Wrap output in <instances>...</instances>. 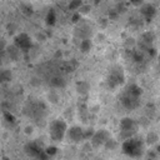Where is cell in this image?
Masks as SVG:
<instances>
[{
	"mask_svg": "<svg viewBox=\"0 0 160 160\" xmlns=\"http://www.w3.org/2000/svg\"><path fill=\"white\" fill-rule=\"evenodd\" d=\"M140 12L142 14V16H144V19H145L146 21H151L152 18H154L155 14H156V9H155V6H154L152 4L146 2V4H142V5H141Z\"/></svg>",
	"mask_w": 160,
	"mask_h": 160,
	"instance_id": "cell-10",
	"label": "cell"
},
{
	"mask_svg": "<svg viewBox=\"0 0 160 160\" xmlns=\"http://www.w3.org/2000/svg\"><path fill=\"white\" fill-rule=\"evenodd\" d=\"M44 150H45V154L50 158V156H52L54 154H56V150H58V149L54 148V146H49V148H46V149H44Z\"/></svg>",
	"mask_w": 160,
	"mask_h": 160,
	"instance_id": "cell-20",
	"label": "cell"
},
{
	"mask_svg": "<svg viewBox=\"0 0 160 160\" xmlns=\"http://www.w3.org/2000/svg\"><path fill=\"white\" fill-rule=\"evenodd\" d=\"M159 60H160V58H159Z\"/></svg>",
	"mask_w": 160,
	"mask_h": 160,
	"instance_id": "cell-24",
	"label": "cell"
},
{
	"mask_svg": "<svg viewBox=\"0 0 160 160\" xmlns=\"http://www.w3.org/2000/svg\"><path fill=\"white\" fill-rule=\"evenodd\" d=\"M11 78H12V75L9 69H0V84L10 81Z\"/></svg>",
	"mask_w": 160,
	"mask_h": 160,
	"instance_id": "cell-13",
	"label": "cell"
},
{
	"mask_svg": "<svg viewBox=\"0 0 160 160\" xmlns=\"http://www.w3.org/2000/svg\"><path fill=\"white\" fill-rule=\"evenodd\" d=\"M66 134H68V138L72 142H80L84 140V129L79 125H74V126L69 128Z\"/></svg>",
	"mask_w": 160,
	"mask_h": 160,
	"instance_id": "cell-9",
	"label": "cell"
},
{
	"mask_svg": "<svg viewBox=\"0 0 160 160\" xmlns=\"http://www.w3.org/2000/svg\"><path fill=\"white\" fill-rule=\"evenodd\" d=\"M80 49H81V51L88 52V51L91 49V41H90V39H84V40H81Z\"/></svg>",
	"mask_w": 160,
	"mask_h": 160,
	"instance_id": "cell-15",
	"label": "cell"
},
{
	"mask_svg": "<svg viewBox=\"0 0 160 160\" xmlns=\"http://www.w3.org/2000/svg\"><path fill=\"white\" fill-rule=\"evenodd\" d=\"M110 134L109 131L104 130V129H100L98 131L94 132L92 138L90 139V142H91V146L92 148H100V146H105V144L110 140Z\"/></svg>",
	"mask_w": 160,
	"mask_h": 160,
	"instance_id": "cell-8",
	"label": "cell"
},
{
	"mask_svg": "<svg viewBox=\"0 0 160 160\" xmlns=\"http://www.w3.org/2000/svg\"><path fill=\"white\" fill-rule=\"evenodd\" d=\"M158 152H159V155H160V146L158 148Z\"/></svg>",
	"mask_w": 160,
	"mask_h": 160,
	"instance_id": "cell-23",
	"label": "cell"
},
{
	"mask_svg": "<svg viewBox=\"0 0 160 160\" xmlns=\"http://www.w3.org/2000/svg\"><path fill=\"white\" fill-rule=\"evenodd\" d=\"M5 51L8 52V55L10 56V59H11V60H18V59H19V56H20V50H19L18 48H15L14 45L9 46Z\"/></svg>",
	"mask_w": 160,
	"mask_h": 160,
	"instance_id": "cell-12",
	"label": "cell"
},
{
	"mask_svg": "<svg viewBox=\"0 0 160 160\" xmlns=\"http://www.w3.org/2000/svg\"><path fill=\"white\" fill-rule=\"evenodd\" d=\"M144 141L141 139H138V138H131V139H128V140H124L122 141V145H121V150L122 152L131 158V159H139L144 154Z\"/></svg>",
	"mask_w": 160,
	"mask_h": 160,
	"instance_id": "cell-2",
	"label": "cell"
},
{
	"mask_svg": "<svg viewBox=\"0 0 160 160\" xmlns=\"http://www.w3.org/2000/svg\"><path fill=\"white\" fill-rule=\"evenodd\" d=\"M12 45H14L15 48H18L20 51H29V50L32 48L34 44H32L31 38H30L28 34L21 32V34H19V35L15 36Z\"/></svg>",
	"mask_w": 160,
	"mask_h": 160,
	"instance_id": "cell-7",
	"label": "cell"
},
{
	"mask_svg": "<svg viewBox=\"0 0 160 160\" xmlns=\"http://www.w3.org/2000/svg\"><path fill=\"white\" fill-rule=\"evenodd\" d=\"M50 85L54 86V88H61V86L65 85V80L61 75H54L50 79Z\"/></svg>",
	"mask_w": 160,
	"mask_h": 160,
	"instance_id": "cell-11",
	"label": "cell"
},
{
	"mask_svg": "<svg viewBox=\"0 0 160 160\" xmlns=\"http://www.w3.org/2000/svg\"><path fill=\"white\" fill-rule=\"evenodd\" d=\"M125 81V74L124 70L120 65H114L112 68H110L109 72H108V78H106V84L110 89H115L118 86H120L121 84H124Z\"/></svg>",
	"mask_w": 160,
	"mask_h": 160,
	"instance_id": "cell-4",
	"label": "cell"
},
{
	"mask_svg": "<svg viewBox=\"0 0 160 160\" xmlns=\"http://www.w3.org/2000/svg\"><path fill=\"white\" fill-rule=\"evenodd\" d=\"M2 160H10V159H9L8 156H5V158H2Z\"/></svg>",
	"mask_w": 160,
	"mask_h": 160,
	"instance_id": "cell-22",
	"label": "cell"
},
{
	"mask_svg": "<svg viewBox=\"0 0 160 160\" xmlns=\"http://www.w3.org/2000/svg\"><path fill=\"white\" fill-rule=\"evenodd\" d=\"M81 5H82L81 1H71V2L69 4V8H70L71 10H79V9L81 8Z\"/></svg>",
	"mask_w": 160,
	"mask_h": 160,
	"instance_id": "cell-18",
	"label": "cell"
},
{
	"mask_svg": "<svg viewBox=\"0 0 160 160\" xmlns=\"http://www.w3.org/2000/svg\"><path fill=\"white\" fill-rule=\"evenodd\" d=\"M158 139H159L158 134H155V132H149L148 136H146V142H148V144H154V142L158 141Z\"/></svg>",
	"mask_w": 160,
	"mask_h": 160,
	"instance_id": "cell-17",
	"label": "cell"
},
{
	"mask_svg": "<svg viewBox=\"0 0 160 160\" xmlns=\"http://www.w3.org/2000/svg\"><path fill=\"white\" fill-rule=\"evenodd\" d=\"M76 88H78V91L81 94H86L89 91V84L85 81H79L76 84Z\"/></svg>",
	"mask_w": 160,
	"mask_h": 160,
	"instance_id": "cell-14",
	"label": "cell"
},
{
	"mask_svg": "<svg viewBox=\"0 0 160 160\" xmlns=\"http://www.w3.org/2000/svg\"><path fill=\"white\" fill-rule=\"evenodd\" d=\"M68 131V125L62 119H55L50 122L49 126V134L51 140L54 141H61L64 136L66 135Z\"/></svg>",
	"mask_w": 160,
	"mask_h": 160,
	"instance_id": "cell-5",
	"label": "cell"
},
{
	"mask_svg": "<svg viewBox=\"0 0 160 160\" xmlns=\"http://www.w3.org/2000/svg\"><path fill=\"white\" fill-rule=\"evenodd\" d=\"M25 151H26L28 155H30L31 158L38 159V160H48L49 159V156L45 154V150L36 141L28 142L25 145Z\"/></svg>",
	"mask_w": 160,
	"mask_h": 160,
	"instance_id": "cell-6",
	"label": "cell"
},
{
	"mask_svg": "<svg viewBox=\"0 0 160 160\" xmlns=\"http://www.w3.org/2000/svg\"><path fill=\"white\" fill-rule=\"evenodd\" d=\"M56 21V15H55V11L50 10L48 14H46V24L48 25H54Z\"/></svg>",
	"mask_w": 160,
	"mask_h": 160,
	"instance_id": "cell-16",
	"label": "cell"
},
{
	"mask_svg": "<svg viewBox=\"0 0 160 160\" xmlns=\"http://www.w3.org/2000/svg\"><path fill=\"white\" fill-rule=\"evenodd\" d=\"M79 16H80L79 14H76V15H74V16H72V21H74V22H76V21H79V20H78V19H79Z\"/></svg>",
	"mask_w": 160,
	"mask_h": 160,
	"instance_id": "cell-21",
	"label": "cell"
},
{
	"mask_svg": "<svg viewBox=\"0 0 160 160\" xmlns=\"http://www.w3.org/2000/svg\"><path fill=\"white\" fill-rule=\"evenodd\" d=\"M142 90L139 85L136 84H130L128 85L120 94V102L121 105L128 109L132 110L140 105V99H141Z\"/></svg>",
	"mask_w": 160,
	"mask_h": 160,
	"instance_id": "cell-1",
	"label": "cell"
},
{
	"mask_svg": "<svg viewBox=\"0 0 160 160\" xmlns=\"http://www.w3.org/2000/svg\"><path fill=\"white\" fill-rule=\"evenodd\" d=\"M139 125L138 122L131 119V118H122L120 121V132L119 136L122 140H128L135 136V134L138 132Z\"/></svg>",
	"mask_w": 160,
	"mask_h": 160,
	"instance_id": "cell-3",
	"label": "cell"
},
{
	"mask_svg": "<svg viewBox=\"0 0 160 160\" xmlns=\"http://www.w3.org/2000/svg\"><path fill=\"white\" fill-rule=\"evenodd\" d=\"M4 118H5V120L9 122V124H14L15 122V118L9 112V111H5V114H4Z\"/></svg>",
	"mask_w": 160,
	"mask_h": 160,
	"instance_id": "cell-19",
	"label": "cell"
}]
</instances>
